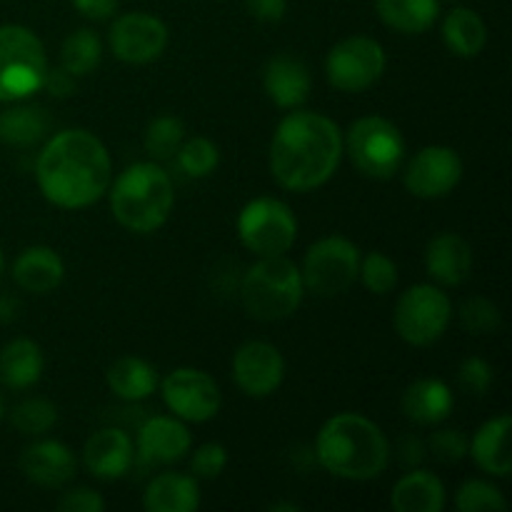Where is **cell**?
<instances>
[{"label":"cell","instance_id":"48","mask_svg":"<svg viewBox=\"0 0 512 512\" xmlns=\"http://www.w3.org/2000/svg\"><path fill=\"white\" fill-rule=\"evenodd\" d=\"M5 270V258H3V250H0V275H3Z\"/></svg>","mask_w":512,"mask_h":512},{"label":"cell","instance_id":"28","mask_svg":"<svg viewBox=\"0 0 512 512\" xmlns=\"http://www.w3.org/2000/svg\"><path fill=\"white\" fill-rule=\"evenodd\" d=\"M378 18L403 35L428 33L440 18V0H375Z\"/></svg>","mask_w":512,"mask_h":512},{"label":"cell","instance_id":"45","mask_svg":"<svg viewBox=\"0 0 512 512\" xmlns=\"http://www.w3.org/2000/svg\"><path fill=\"white\" fill-rule=\"evenodd\" d=\"M18 300L10 298V295H0V323H10V320L18 318Z\"/></svg>","mask_w":512,"mask_h":512},{"label":"cell","instance_id":"6","mask_svg":"<svg viewBox=\"0 0 512 512\" xmlns=\"http://www.w3.org/2000/svg\"><path fill=\"white\" fill-rule=\"evenodd\" d=\"M48 53L25 25H0V103H20L43 88Z\"/></svg>","mask_w":512,"mask_h":512},{"label":"cell","instance_id":"12","mask_svg":"<svg viewBox=\"0 0 512 512\" xmlns=\"http://www.w3.org/2000/svg\"><path fill=\"white\" fill-rule=\"evenodd\" d=\"M160 395L175 418L183 423H208L220 413L223 395L205 370L175 368L160 383Z\"/></svg>","mask_w":512,"mask_h":512},{"label":"cell","instance_id":"9","mask_svg":"<svg viewBox=\"0 0 512 512\" xmlns=\"http://www.w3.org/2000/svg\"><path fill=\"white\" fill-rule=\"evenodd\" d=\"M358 270V245L345 235H325L308 248L300 275H303L305 290L318 298H335L353 288Z\"/></svg>","mask_w":512,"mask_h":512},{"label":"cell","instance_id":"46","mask_svg":"<svg viewBox=\"0 0 512 512\" xmlns=\"http://www.w3.org/2000/svg\"><path fill=\"white\" fill-rule=\"evenodd\" d=\"M400 453H403L405 463H418V460L423 458V448H420L418 440H405L403 448H400Z\"/></svg>","mask_w":512,"mask_h":512},{"label":"cell","instance_id":"3","mask_svg":"<svg viewBox=\"0 0 512 512\" xmlns=\"http://www.w3.org/2000/svg\"><path fill=\"white\" fill-rule=\"evenodd\" d=\"M315 458L325 473L365 483L385 473L390 440L378 423L360 413H338L323 423L315 438Z\"/></svg>","mask_w":512,"mask_h":512},{"label":"cell","instance_id":"23","mask_svg":"<svg viewBox=\"0 0 512 512\" xmlns=\"http://www.w3.org/2000/svg\"><path fill=\"white\" fill-rule=\"evenodd\" d=\"M403 413L405 418L418 425H438L450 418L455 408L453 390L448 383L438 378H420L408 385L403 393Z\"/></svg>","mask_w":512,"mask_h":512},{"label":"cell","instance_id":"47","mask_svg":"<svg viewBox=\"0 0 512 512\" xmlns=\"http://www.w3.org/2000/svg\"><path fill=\"white\" fill-rule=\"evenodd\" d=\"M270 510H273V512H278V510L298 512V510H300V505H295V503H273V505H270Z\"/></svg>","mask_w":512,"mask_h":512},{"label":"cell","instance_id":"30","mask_svg":"<svg viewBox=\"0 0 512 512\" xmlns=\"http://www.w3.org/2000/svg\"><path fill=\"white\" fill-rule=\"evenodd\" d=\"M48 115L38 105H10L0 113V143L10 148H30L48 133Z\"/></svg>","mask_w":512,"mask_h":512},{"label":"cell","instance_id":"5","mask_svg":"<svg viewBox=\"0 0 512 512\" xmlns=\"http://www.w3.org/2000/svg\"><path fill=\"white\" fill-rule=\"evenodd\" d=\"M305 295L300 268L285 255H268L250 265L240 283V300L250 318L260 323L285 320L300 308Z\"/></svg>","mask_w":512,"mask_h":512},{"label":"cell","instance_id":"27","mask_svg":"<svg viewBox=\"0 0 512 512\" xmlns=\"http://www.w3.org/2000/svg\"><path fill=\"white\" fill-rule=\"evenodd\" d=\"M105 383H108L110 393L115 398L125 400V403H140V400H148L150 395L158 388V375L155 368L143 358H135V355H125L118 358L105 373Z\"/></svg>","mask_w":512,"mask_h":512},{"label":"cell","instance_id":"20","mask_svg":"<svg viewBox=\"0 0 512 512\" xmlns=\"http://www.w3.org/2000/svg\"><path fill=\"white\" fill-rule=\"evenodd\" d=\"M425 270L445 288L463 285L473 273V248L458 233H440L425 248Z\"/></svg>","mask_w":512,"mask_h":512},{"label":"cell","instance_id":"18","mask_svg":"<svg viewBox=\"0 0 512 512\" xmlns=\"http://www.w3.org/2000/svg\"><path fill=\"white\" fill-rule=\"evenodd\" d=\"M263 88L265 95L273 100L278 108L295 110L310 98L313 78H310L308 65L300 58L288 53L273 55L263 68Z\"/></svg>","mask_w":512,"mask_h":512},{"label":"cell","instance_id":"24","mask_svg":"<svg viewBox=\"0 0 512 512\" xmlns=\"http://www.w3.org/2000/svg\"><path fill=\"white\" fill-rule=\"evenodd\" d=\"M148 512H195L200 508L198 478L183 473H160L143 493Z\"/></svg>","mask_w":512,"mask_h":512},{"label":"cell","instance_id":"15","mask_svg":"<svg viewBox=\"0 0 512 512\" xmlns=\"http://www.w3.org/2000/svg\"><path fill=\"white\" fill-rule=\"evenodd\" d=\"M285 360L273 343L250 340L233 355V380L248 398H268L283 385Z\"/></svg>","mask_w":512,"mask_h":512},{"label":"cell","instance_id":"43","mask_svg":"<svg viewBox=\"0 0 512 512\" xmlns=\"http://www.w3.org/2000/svg\"><path fill=\"white\" fill-rule=\"evenodd\" d=\"M75 80L78 78H73L68 70L48 68V73H45V80H43V88L40 90H48L53 98H68V95L75 93Z\"/></svg>","mask_w":512,"mask_h":512},{"label":"cell","instance_id":"19","mask_svg":"<svg viewBox=\"0 0 512 512\" xmlns=\"http://www.w3.org/2000/svg\"><path fill=\"white\" fill-rule=\"evenodd\" d=\"M133 458V440L118 428L98 430L83 448L85 470L98 480H120L133 465Z\"/></svg>","mask_w":512,"mask_h":512},{"label":"cell","instance_id":"1","mask_svg":"<svg viewBox=\"0 0 512 512\" xmlns=\"http://www.w3.org/2000/svg\"><path fill=\"white\" fill-rule=\"evenodd\" d=\"M113 180V160L95 133L70 128L55 133L35 160V183L50 205L83 210L98 203Z\"/></svg>","mask_w":512,"mask_h":512},{"label":"cell","instance_id":"38","mask_svg":"<svg viewBox=\"0 0 512 512\" xmlns=\"http://www.w3.org/2000/svg\"><path fill=\"white\" fill-rule=\"evenodd\" d=\"M493 383H495V373L493 368H490L488 360L478 358V355H470V358H465L463 363H460L458 385L460 390H465L468 395H478V398H483V395L493 388Z\"/></svg>","mask_w":512,"mask_h":512},{"label":"cell","instance_id":"37","mask_svg":"<svg viewBox=\"0 0 512 512\" xmlns=\"http://www.w3.org/2000/svg\"><path fill=\"white\" fill-rule=\"evenodd\" d=\"M460 325L470 335H493L503 325V315L493 300L485 298V295H473L460 308Z\"/></svg>","mask_w":512,"mask_h":512},{"label":"cell","instance_id":"42","mask_svg":"<svg viewBox=\"0 0 512 512\" xmlns=\"http://www.w3.org/2000/svg\"><path fill=\"white\" fill-rule=\"evenodd\" d=\"M245 8L260 23H280L288 13V0H245Z\"/></svg>","mask_w":512,"mask_h":512},{"label":"cell","instance_id":"32","mask_svg":"<svg viewBox=\"0 0 512 512\" xmlns=\"http://www.w3.org/2000/svg\"><path fill=\"white\" fill-rule=\"evenodd\" d=\"M185 140V125L183 120L175 115H158L148 123L143 135L145 153L153 160H170L175 158L178 148Z\"/></svg>","mask_w":512,"mask_h":512},{"label":"cell","instance_id":"8","mask_svg":"<svg viewBox=\"0 0 512 512\" xmlns=\"http://www.w3.org/2000/svg\"><path fill=\"white\" fill-rule=\"evenodd\" d=\"M450 320H453V303L438 285H413L395 303V333L415 348L438 343L448 333Z\"/></svg>","mask_w":512,"mask_h":512},{"label":"cell","instance_id":"44","mask_svg":"<svg viewBox=\"0 0 512 512\" xmlns=\"http://www.w3.org/2000/svg\"><path fill=\"white\" fill-rule=\"evenodd\" d=\"M70 3L83 18L90 20H108L118 10V0H70Z\"/></svg>","mask_w":512,"mask_h":512},{"label":"cell","instance_id":"4","mask_svg":"<svg viewBox=\"0 0 512 512\" xmlns=\"http://www.w3.org/2000/svg\"><path fill=\"white\" fill-rule=\"evenodd\" d=\"M110 210L125 230L138 235L155 233L168 223L175 208L170 175L158 163H133L110 180Z\"/></svg>","mask_w":512,"mask_h":512},{"label":"cell","instance_id":"39","mask_svg":"<svg viewBox=\"0 0 512 512\" xmlns=\"http://www.w3.org/2000/svg\"><path fill=\"white\" fill-rule=\"evenodd\" d=\"M225 468H228V450L220 443L200 445L193 453V460H190V473H193V478L200 480L220 478Z\"/></svg>","mask_w":512,"mask_h":512},{"label":"cell","instance_id":"2","mask_svg":"<svg viewBox=\"0 0 512 512\" xmlns=\"http://www.w3.org/2000/svg\"><path fill=\"white\" fill-rule=\"evenodd\" d=\"M343 158V130L315 110L285 115L270 140V173L280 188L308 193L328 183Z\"/></svg>","mask_w":512,"mask_h":512},{"label":"cell","instance_id":"10","mask_svg":"<svg viewBox=\"0 0 512 512\" xmlns=\"http://www.w3.org/2000/svg\"><path fill=\"white\" fill-rule=\"evenodd\" d=\"M238 238L258 258L285 255L298 238V218L283 200L253 198L238 213Z\"/></svg>","mask_w":512,"mask_h":512},{"label":"cell","instance_id":"11","mask_svg":"<svg viewBox=\"0 0 512 512\" xmlns=\"http://www.w3.org/2000/svg\"><path fill=\"white\" fill-rule=\"evenodd\" d=\"M385 48L368 35H350L335 43L325 55V75L343 93H363L385 73Z\"/></svg>","mask_w":512,"mask_h":512},{"label":"cell","instance_id":"14","mask_svg":"<svg viewBox=\"0 0 512 512\" xmlns=\"http://www.w3.org/2000/svg\"><path fill=\"white\" fill-rule=\"evenodd\" d=\"M463 158L448 145H428L408 163L403 183L420 200H440L453 193L463 180Z\"/></svg>","mask_w":512,"mask_h":512},{"label":"cell","instance_id":"40","mask_svg":"<svg viewBox=\"0 0 512 512\" xmlns=\"http://www.w3.org/2000/svg\"><path fill=\"white\" fill-rule=\"evenodd\" d=\"M470 438L463 433V430H438L430 438V450L438 460L443 463H460V460L468 455Z\"/></svg>","mask_w":512,"mask_h":512},{"label":"cell","instance_id":"25","mask_svg":"<svg viewBox=\"0 0 512 512\" xmlns=\"http://www.w3.org/2000/svg\"><path fill=\"white\" fill-rule=\"evenodd\" d=\"M45 358L35 340L15 338L0 348V383L10 390H28L43 378Z\"/></svg>","mask_w":512,"mask_h":512},{"label":"cell","instance_id":"41","mask_svg":"<svg viewBox=\"0 0 512 512\" xmlns=\"http://www.w3.org/2000/svg\"><path fill=\"white\" fill-rule=\"evenodd\" d=\"M55 508H58L60 512H103L105 498L90 488H75V490H68V493L60 495V500L55 503Z\"/></svg>","mask_w":512,"mask_h":512},{"label":"cell","instance_id":"17","mask_svg":"<svg viewBox=\"0 0 512 512\" xmlns=\"http://www.w3.org/2000/svg\"><path fill=\"white\" fill-rule=\"evenodd\" d=\"M78 460L60 440H35L20 453V473L40 488H65L75 478Z\"/></svg>","mask_w":512,"mask_h":512},{"label":"cell","instance_id":"16","mask_svg":"<svg viewBox=\"0 0 512 512\" xmlns=\"http://www.w3.org/2000/svg\"><path fill=\"white\" fill-rule=\"evenodd\" d=\"M190 445H193V435L188 425L175 415H153L145 420L135 440L140 460L148 465L178 463L190 453Z\"/></svg>","mask_w":512,"mask_h":512},{"label":"cell","instance_id":"33","mask_svg":"<svg viewBox=\"0 0 512 512\" xmlns=\"http://www.w3.org/2000/svg\"><path fill=\"white\" fill-rule=\"evenodd\" d=\"M10 423L20 435L38 438L58 423V408L45 398H28L15 405L13 413H10Z\"/></svg>","mask_w":512,"mask_h":512},{"label":"cell","instance_id":"34","mask_svg":"<svg viewBox=\"0 0 512 512\" xmlns=\"http://www.w3.org/2000/svg\"><path fill=\"white\" fill-rule=\"evenodd\" d=\"M175 160H178L180 170L190 178H208L218 168L220 150L213 140L198 135V138L183 140V145L175 153Z\"/></svg>","mask_w":512,"mask_h":512},{"label":"cell","instance_id":"22","mask_svg":"<svg viewBox=\"0 0 512 512\" xmlns=\"http://www.w3.org/2000/svg\"><path fill=\"white\" fill-rule=\"evenodd\" d=\"M63 278V258L48 245H30L13 263V280L25 293L48 295L63 283Z\"/></svg>","mask_w":512,"mask_h":512},{"label":"cell","instance_id":"21","mask_svg":"<svg viewBox=\"0 0 512 512\" xmlns=\"http://www.w3.org/2000/svg\"><path fill=\"white\" fill-rule=\"evenodd\" d=\"M510 430V415L503 413L485 420L478 428V433L473 435V440H470L468 453L473 455L475 465H478L483 473L493 475V478H508L512 470Z\"/></svg>","mask_w":512,"mask_h":512},{"label":"cell","instance_id":"35","mask_svg":"<svg viewBox=\"0 0 512 512\" xmlns=\"http://www.w3.org/2000/svg\"><path fill=\"white\" fill-rule=\"evenodd\" d=\"M455 508L460 512H503L508 510L503 490L488 480H468L455 493Z\"/></svg>","mask_w":512,"mask_h":512},{"label":"cell","instance_id":"7","mask_svg":"<svg viewBox=\"0 0 512 512\" xmlns=\"http://www.w3.org/2000/svg\"><path fill=\"white\" fill-rule=\"evenodd\" d=\"M343 153H348L365 178L388 180L403 165L405 138L393 120L383 115H365L343 135Z\"/></svg>","mask_w":512,"mask_h":512},{"label":"cell","instance_id":"49","mask_svg":"<svg viewBox=\"0 0 512 512\" xmlns=\"http://www.w3.org/2000/svg\"><path fill=\"white\" fill-rule=\"evenodd\" d=\"M5 415V403H3V395H0V420H3Z\"/></svg>","mask_w":512,"mask_h":512},{"label":"cell","instance_id":"29","mask_svg":"<svg viewBox=\"0 0 512 512\" xmlns=\"http://www.w3.org/2000/svg\"><path fill=\"white\" fill-rule=\"evenodd\" d=\"M443 43L458 58H475L488 43L485 20L473 8H453L443 20Z\"/></svg>","mask_w":512,"mask_h":512},{"label":"cell","instance_id":"36","mask_svg":"<svg viewBox=\"0 0 512 512\" xmlns=\"http://www.w3.org/2000/svg\"><path fill=\"white\" fill-rule=\"evenodd\" d=\"M358 280L365 285L368 293L388 295L398 285V265L380 250H373L368 255H360Z\"/></svg>","mask_w":512,"mask_h":512},{"label":"cell","instance_id":"26","mask_svg":"<svg viewBox=\"0 0 512 512\" xmlns=\"http://www.w3.org/2000/svg\"><path fill=\"white\" fill-rule=\"evenodd\" d=\"M448 495L438 475L428 470H413L395 483L390 505L395 512H443Z\"/></svg>","mask_w":512,"mask_h":512},{"label":"cell","instance_id":"31","mask_svg":"<svg viewBox=\"0 0 512 512\" xmlns=\"http://www.w3.org/2000/svg\"><path fill=\"white\" fill-rule=\"evenodd\" d=\"M103 60V43L88 28H80L63 40L60 48V68L68 70L73 78H85L93 73Z\"/></svg>","mask_w":512,"mask_h":512},{"label":"cell","instance_id":"13","mask_svg":"<svg viewBox=\"0 0 512 512\" xmlns=\"http://www.w3.org/2000/svg\"><path fill=\"white\" fill-rule=\"evenodd\" d=\"M168 25L153 13L133 10L123 13L110 25L108 43L115 58L128 65H148L168 48Z\"/></svg>","mask_w":512,"mask_h":512}]
</instances>
